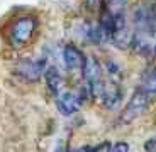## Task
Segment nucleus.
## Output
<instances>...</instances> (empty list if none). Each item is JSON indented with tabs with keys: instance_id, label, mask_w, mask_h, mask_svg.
Instances as JSON below:
<instances>
[{
	"instance_id": "nucleus-5",
	"label": "nucleus",
	"mask_w": 156,
	"mask_h": 152,
	"mask_svg": "<svg viewBox=\"0 0 156 152\" xmlns=\"http://www.w3.org/2000/svg\"><path fill=\"white\" fill-rule=\"evenodd\" d=\"M82 78H83V90L87 91L88 96L98 98L102 90V64L94 56H85L82 68Z\"/></svg>"
},
{
	"instance_id": "nucleus-9",
	"label": "nucleus",
	"mask_w": 156,
	"mask_h": 152,
	"mask_svg": "<svg viewBox=\"0 0 156 152\" xmlns=\"http://www.w3.org/2000/svg\"><path fill=\"white\" fill-rule=\"evenodd\" d=\"M43 76H44V85H46V90L49 91V95H53V96L56 98L63 91V86H65V78H63L61 71H59L56 66L49 64V66H46Z\"/></svg>"
},
{
	"instance_id": "nucleus-11",
	"label": "nucleus",
	"mask_w": 156,
	"mask_h": 152,
	"mask_svg": "<svg viewBox=\"0 0 156 152\" xmlns=\"http://www.w3.org/2000/svg\"><path fill=\"white\" fill-rule=\"evenodd\" d=\"M105 69H107V73L112 76V79H115V81H117V78L122 74L121 66H119L114 59H107V61H105Z\"/></svg>"
},
{
	"instance_id": "nucleus-2",
	"label": "nucleus",
	"mask_w": 156,
	"mask_h": 152,
	"mask_svg": "<svg viewBox=\"0 0 156 152\" xmlns=\"http://www.w3.org/2000/svg\"><path fill=\"white\" fill-rule=\"evenodd\" d=\"M39 31V20L32 14L14 15L5 27V42L10 49H24L34 41Z\"/></svg>"
},
{
	"instance_id": "nucleus-15",
	"label": "nucleus",
	"mask_w": 156,
	"mask_h": 152,
	"mask_svg": "<svg viewBox=\"0 0 156 152\" xmlns=\"http://www.w3.org/2000/svg\"><path fill=\"white\" fill-rule=\"evenodd\" d=\"M66 152H94V147L90 145H85V147H76V149H70Z\"/></svg>"
},
{
	"instance_id": "nucleus-6",
	"label": "nucleus",
	"mask_w": 156,
	"mask_h": 152,
	"mask_svg": "<svg viewBox=\"0 0 156 152\" xmlns=\"http://www.w3.org/2000/svg\"><path fill=\"white\" fill-rule=\"evenodd\" d=\"M87 93L80 88V91H61L56 96V108L61 115L65 117H71L75 113H78L82 110V105L85 101Z\"/></svg>"
},
{
	"instance_id": "nucleus-14",
	"label": "nucleus",
	"mask_w": 156,
	"mask_h": 152,
	"mask_svg": "<svg viewBox=\"0 0 156 152\" xmlns=\"http://www.w3.org/2000/svg\"><path fill=\"white\" fill-rule=\"evenodd\" d=\"M85 4L90 10H95V8H98V5H100V0H85Z\"/></svg>"
},
{
	"instance_id": "nucleus-3",
	"label": "nucleus",
	"mask_w": 156,
	"mask_h": 152,
	"mask_svg": "<svg viewBox=\"0 0 156 152\" xmlns=\"http://www.w3.org/2000/svg\"><path fill=\"white\" fill-rule=\"evenodd\" d=\"M154 98H156V91H151V90H148V88L139 85L134 90V93L131 95L129 101L126 103L124 110L121 113V122L129 125V123H133L134 120H137L148 110V106L151 105V101Z\"/></svg>"
},
{
	"instance_id": "nucleus-17",
	"label": "nucleus",
	"mask_w": 156,
	"mask_h": 152,
	"mask_svg": "<svg viewBox=\"0 0 156 152\" xmlns=\"http://www.w3.org/2000/svg\"><path fill=\"white\" fill-rule=\"evenodd\" d=\"M153 56H156V41H154V46H153Z\"/></svg>"
},
{
	"instance_id": "nucleus-10",
	"label": "nucleus",
	"mask_w": 156,
	"mask_h": 152,
	"mask_svg": "<svg viewBox=\"0 0 156 152\" xmlns=\"http://www.w3.org/2000/svg\"><path fill=\"white\" fill-rule=\"evenodd\" d=\"M131 0H100L98 7L105 8L114 19H122L127 17V7Z\"/></svg>"
},
{
	"instance_id": "nucleus-13",
	"label": "nucleus",
	"mask_w": 156,
	"mask_h": 152,
	"mask_svg": "<svg viewBox=\"0 0 156 152\" xmlns=\"http://www.w3.org/2000/svg\"><path fill=\"white\" fill-rule=\"evenodd\" d=\"M109 152H131V149H129V144H126V142H115L114 145H110Z\"/></svg>"
},
{
	"instance_id": "nucleus-12",
	"label": "nucleus",
	"mask_w": 156,
	"mask_h": 152,
	"mask_svg": "<svg viewBox=\"0 0 156 152\" xmlns=\"http://www.w3.org/2000/svg\"><path fill=\"white\" fill-rule=\"evenodd\" d=\"M56 5H59V7L63 8H75L78 4H80V0H53Z\"/></svg>"
},
{
	"instance_id": "nucleus-8",
	"label": "nucleus",
	"mask_w": 156,
	"mask_h": 152,
	"mask_svg": "<svg viewBox=\"0 0 156 152\" xmlns=\"http://www.w3.org/2000/svg\"><path fill=\"white\" fill-rule=\"evenodd\" d=\"M61 59H63V64L70 73H82V68H83V61H85V56L80 49H78L75 44L68 42L65 44L61 51Z\"/></svg>"
},
{
	"instance_id": "nucleus-4",
	"label": "nucleus",
	"mask_w": 156,
	"mask_h": 152,
	"mask_svg": "<svg viewBox=\"0 0 156 152\" xmlns=\"http://www.w3.org/2000/svg\"><path fill=\"white\" fill-rule=\"evenodd\" d=\"M48 66L46 58H22L14 64L12 73L22 83H37Z\"/></svg>"
},
{
	"instance_id": "nucleus-1",
	"label": "nucleus",
	"mask_w": 156,
	"mask_h": 152,
	"mask_svg": "<svg viewBox=\"0 0 156 152\" xmlns=\"http://www.w3.org/2000/svg\"><path fill=\"white\" fill-rule=\"evenodd\" d=\"M131 27V44L133 52L139 56L153 54V46L156 41V2L143 0L134 5L129 19Z\"/></svg>"
},
{
	"instance_id": "nucleus-7",
	"label": "nucleus",
	"mask_w": 156,
	"mask_h": 152,
	"mask_svg": "<svg viewBox=\"0 0 156 152\" xmlns=\"http://www.w3.org/2000/svg\"><path fill=\"white\" fill-rule=\"evenodd\" d=\"M98 98H100V103L105 110H117L121 108L122 100H124V88L115 79L104 81Z\"/></svg>"
},
{
	"instance_id": "nucleus-16",
	"label": "nucleus",
	"mask_w": 156,
	"mask_h": 152,
	"mask_svg": "<svg viewBox=\"0 0 156 152\" xmlns=\"http://www.w3.org/2000/svg\"><path fill=\"white\" fill-rule=\"evenodd\" d=\"M144 149H146L148 152H156V140H149V142H146Z\"/></svg>"
}]
</instances>
